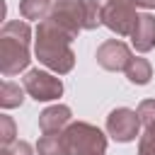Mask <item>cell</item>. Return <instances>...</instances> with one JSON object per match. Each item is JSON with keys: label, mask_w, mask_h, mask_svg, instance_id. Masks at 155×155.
Wrapping results in <instances>:
<instances>
[{"label": "cell", "mask_w": 155, "mask_h": 155, "mask_svg": "<svg viewBox=\"0 0 155 155\" xmlns=\"http://www.w3.org/2000/svg\"><path fill=\"white\" fill-rule=\"evenodd\" d=\"M138 22L136 15V5H126V2H109L102 10V24L107 29H111L116 36H131L133 27Z\"/></svg>", "instance_id": "obj_6"}, {"label": "cell", "mask_w": 155, "mask_h": 155, "mask_svg": "<svg viewBox=\"0 0 155 155\" xmlns=\"http://www.w3.org/2000/svg\"><path fill=\"white\" fill-rule=\"evenodd\" d=\"M29 61H31L29 44L0 34V70H2L5 78H12V75L27 70L29 68Z\"/></svg>", "instance_id": "obj_5"}, {"label": "cell", "mask_w": 155, "mask_h": 155, "mask_svg": "<svg viewBox=\"0 0 155 155\" xmlns=\"http://www.w3.org/2000/svg\"><path fill=\"white\" fill-rule=\"evenodd\" d=\"M136 111L143 126V133L138 136V155H155V99H143Z\"/></svg>", "instance_id": "obj_8"}, {"label": "cell", "mask_w": 155, "mask_h": 155, "mask_svg": "<svg viewBox=\"0 0 155 155\" xmlns=\"http://www.w3.org/2000/svg\"><path fill=\"white\" fill-rule=\"evenodd\" d=\"M65 138H68L70 155H104L107 153V136L87 121H70L65 126Z\"/></svg>", "instance_id": "obj_2"}, {"label": "cell", "mask_w": 155, "mask_h": 155, "mask_svg": "<svg viewBox=\"0 0 155 155\" xmlns=\"http://www.w3.org/2000/svg\"><path fill=\"white\" fill-rule=\"evenodd\" d=\"M24 87H19L17 82H2L0 85V107L2 109H15V107H19L22 102H24Z\"/></svg>", "instance_id": "obj_14"}, {"label": "cell", "mask_w": 155, "mask_h": 155, "mask_svg": "<svg viewBox=\"0 0 155 155\" xmlns=\"http://www.w3.org/2000/svg\"><path fill=\"white\" fill-rule=\"evenodd\" d=\"M34 36H36L34 39V53H36L41 65H46L56 75H65V73L73 70L75 53L70 48V41H73L70 34H65L61 27H56L46 17V19L39 22Z\"/></svg>", "instance_id": "obj_1"}, {"label": "cell", "mask_w": 155, "mask_h": 155, "mask_svg": "<svg viewBox=\"0 0 155 155\" xmlns=\"http://www.w3.org/2000/svg\"><path fill=\"white\" fill-rule=\"evenodd\" d=\"M70 107L65 104H53V107H46L41 114H39V128L41 133H53V131H63L68 124H70Z\"/></svg>", "instance_id": "obj_10"}, {"label": "cell", "mask_w": 155, "mask_h": 155, "mask_svg": "<svg viewBox=\"0 0 155 155\" xmlns=\"http://www.w3.org/2000/svg\"><path fill=\"white\" fill-rule=\"evenodd\" d=\"M24 90L36 102H53V99H58L63 94V82H61L58 75H53L48 70L31 68L24 75Z\"/></svg>", "instance_id": "obj_3"}, {"label": "cell", "mask_w": 155, "mask_h": 155, "mask_svg": "<svg viewBox=\"0 0 155 155\" xmlns=\"http://www.w3.org/2000/svg\"><path fill=\"white\" fill-rule=\"evenodd\" d=\"M0 155H34V148L27 140H15L10 145H2Z\"/></svg>", "instance_id": "obj_17"}, {"label": "cell", "mask_w": 155, "mask_h": 155, "mask_svg": "<svg viewBox=\"0 0 155 155\" xmlns=\"http://www.w3.org/2000/svg\"><path fill=\"white\" fill-rule=\"evenodd\" d=\"M131 48L119 41V39H109L104 41L99 48H97V63L104 68V70H126V65L131 63Z\"/></svg>", "instance_id": "obj_7"}, {"label": "cell", "mask_w": 155, "mask_h": 155, "mask_svg": "<svg viewBox=\"0 0 155 155\" xmlns=\"http://www.w3.org/2000/svg\"><path fill=\"white\" fill-rule=\"evenodd\" d=\"M90 2H92V5H97V7H102V10H104V7H107V5H109V2H111V0H90Z\"/></svg>", "instance_id": "obj_19"}, {"label": "cell", "mask_w": 155, "mask_h": 155, "mask_svg": "<svg viewBox=\"0 0 155 155\" xmlns=\"http://www.w3.org/2000/svg\"><path fill=\"white\" fill-rule=\"evenodd\" d=\"M131 44L138 53H148L155 48V17L150 12L138 15V22L131 31Z\"/></svg>", "instance_id": "obj_9"}, {"label": "cell", "mask_w": 155, "mask_h": 155, "mask_svg": "<svg viewBox=\"0 0 155 155\" xmlns=\"http://www.w3.org/2000/svg\"><path fill=\"white\" fill-rule=\"evenodd\" d=\"M51 7H53V0H19V15L24 19H46L51 15Z\"/></svg>", "instance_id": "obj_12"}, {"label": "cell", "mask_w": 155, "mask_h": 155, "mask_svg": "<svg viewBox=\"0 0 155 155\" xmlns=\"http://www.w3.org/2000/svg\"><path fill=\"white\" fill-rule=\"evenodd\" d=\"M107 133L116 143H131L140 136V116L128 107H116L107 116Z\"/></svg>", "instance_id": "obj_4"}, {"label": "cell", "mask_w": 155, "mask_h": 155, "mask_svg": "<svg viewBox=\"0 0 155 155\" xmlns=\"http://www.w3.org/2000/svg\"><path fill=\"white\" fill-rule=\"evenodd\" d=\"M0 34H2V36H12V39L24 41V44L31 41V29H29V24H27L24 19H10V22H5Z\"/></svg>", "instance_id": "obj_15"}, {"label": "cell", "mask_w": 155, "mask_h": 155, "mask_svg": "<svg viewBox=\"0 0 155 155\" xmlns=\"http://www.w3.org/2000/svg\"><path fill=\"white\" fill-rule=\"evenodd\" d=\"M126 78L133 82V85H148L150 78H153V65L150 61L145 58H131V63L126 65Z\"/></svg>", "instance_id": "obj_13"}, {"label": "cell", "mask_w": 155, "mask_h": 155, "mask_svg": "<svg viewBox=\"0 0 155 155\" xmlns=\"http://www.w3.org/2000/svg\"><path fill=\"white\" fill-rule=\"evenodd\" d=\"M15 136H17L15 121H12L7 114H2V116H0V143H2V145H10V143H15Z\"/></svg>", "instance_id": "obj_16"}, {"label": "cell", "mask_w": 155, "mask_h": 155, "mask_svg": "<svg viewBox=\"0 0 155 155\" xmlns=\"http://www.w3.org/2000/svg\"><path fill=\"white\" fill-rule=\"evenodd\" d=\"M111 2H126V5H136V0H111Z\"/></svg>", "instance_id": "obj_20"}, {"label": "cell", "mask_w": 155, "mask_h": 155, "mask_svg": "<svg viewBox=\"0 0 155 155\" xmlns=\"http://www.w3.org/2000/svg\"><path fill=\"white\" fill-rule=\"evenodd\" d=\"M36 153L39 155H70L65 128L63 131H53V133H44L39 138V143H36Z\"/></svg>", "instance_id": "obj_11"}, {"label": "cell", "mask_w": 155, "mask_h": 155, "mask_svg": "<svg viewBox=\"0 0 155 155\" xmlns=\"http://www.w3.org/2000/svg\"><path fill=\"white\" fill-rule=\"evenodd\" d=\"M136 7H145V10H153V7H155V0H136Z\"/></svg>", "instance_id": "obj_18"}]
</instances>
